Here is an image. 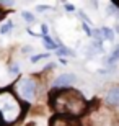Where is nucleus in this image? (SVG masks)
I'll use <instances>...</instances> for the list:
<instances>
[{
	"instance_id": "1",
	"label": "nucleus",
	"mask_w": 119,
	"mask_h": 126,
	"mask_svg": "<svg viewBox=\"0 0 119 126\" xmlns=\"http://www.w3.org/2000/svg\"><path fill=\"white\" fill-rule=\"evenodd\" d=\"M51 107L60 116L77 118L87 111L88 103L85 102L83 95L73 89H54L49 97Z\"/></svg>"
},
{
	"instance_id": "2",
	"label": "nucleus",
	"mask_w": 119,
	"mask_h": 126,
	"mask_svg": "<svg viewBox=\"0 0 119 126\" xmlns=\"http://www.w3.org/2000/svg\"><path fill=\"white\" fill-rule=\"evenodd\" d=\"M23 113V107L10 90H0V121L2 125H12L18 121Z\"/></svg>"
},
{
	"instance_id": "3",
	"label": "nucleus",
	"mask_w": 119,
	"mask_h": 126,
	"mask_svg": "<svg viewBox=\"0 0 119 126\" xmlns=\"http://www.w3.org/2000/svg\"><path fill=\"white\" fill-rule=\"evenodd\" d=\"M15 90L18 92L20 97H23L25 100L31 102L33 98H34V95H36V84H34V80H33V79H26V77H23V79H20L18 82H16Z\"/></svg>"
},
{
	"instance_id": "4",
	"label": "nucleus",
	"mask_w": 119,
	"mask_h": 126,
	"mask_svg": "<svg viewBox=\"0 0 119 126\" xmlns=\"http://www.w3.org/2000/svg\"><path fill=\"white\" fill-rule=\"evenodd\" d=\"M51 126H82V125H80L78 120H75V118L57 115V116H54L51 120Z\"/></svg>"
},
{
	"instance_id": "5",
	"label": "nucleus",
	"mask_w": 119,
	"mask_h": 126,
	"mask_svg": "<svg viewBox=\"0 0 119 126\" xmlns=\"http://www.w3.org/2000/svg\"><path fill=\"white\" fill-rule=\"evenodd\" d=\"M73 82H75V75L73 74H64V75H60V77H57V79L54 80L52 87H54V89H60V87L67 89V87L72 85Z\"/></svg>"
},
{
	"instance_id": "6",
	"label": "nucleus",
	"mask_w": 119,
	"mask_h": 126,
	"mask_svg": "<svg viewBox=\"0 0 119 126\" xmlns=\"http://www.w3.org/2000/svg\"><path fill=\"white\" fill-rule=\"evenodd\" d=\"M106 103L111 107H119V85H114L106 95Z\"/></svg>"
},
{
	"instance_id": "7",
	"label": "nucleus",
	"mask_w": 119,
	"mask_h": 126,
	"mask_svg": "<svg viewBox=\"0 0 119 126\" xmlns=\"http://www.w3.org/2000/svg\"><path fill=\"white\" fill-rule=\"evenodd\" d=\"M42 41H44V46H46L47 49H55V47H57V44H55L54 41H51L49 36H42Z\"/></svg>"
},
{
	"instance_id": "8",
	"label": "nucleus",
	"mask_w": 119,
	"mask_h": 126,
	"mask_svg": "<svg viewBox=\"0 0 119 126\" xmlns=\"http://www.w3.org/2000/svg\"><path fill=\"white\" fill-rule=\"evenodd\" d=\"M118 59H119V46L116 47V49H114V52L111 54V57L108 59V64H114V62L118 61Z\"/></svg>"
},
{
	"instance_id": "9",
	"label": "nucleus",
	"mask_w": 119,
	"mask_h": 126,
	"mask_svg": "<svg viewBox=\"0 0 119 126\" xmlns=\"http://www.w3.org/2000/svg\"><path fill=\"white\" fill-rule=\"evenodd\" d=\"M12 28H13V23H12V21H7V23L0 28V33H2V34H5V33H8Z\"/></svg>"
},
{
	"instance_id": "10",
	"label": "nucleus",
	"mask_w": 119,
	"mask_h": 126,
	"mask_svg": "<svg viewBox=\"0 0 119 126\" xmlns=\"http://www.w3.org/2000/svg\"><path fill=\"white\" fill-rule=\"evenodd\" d=\"M23 18L28 20V21H33V20H34V18H33V15H29L28 12H23Z\"/></svg>"
},
{
	"instance_id": "11",
	"label": "nucleus",
	"mask_w": 119,
	"mask_h": 126,
	"mask_svg": "<svg viewBox=\"0 0 119 126\" xmlns=\"http://www.w3.org/2000/svg\"><path fill=\"white\" fill-rule=\"evenodd\" d=\"M59 54H72V52H70L69 49H60V51H59Z\"/></svg>"
},
{
	"instance_id": "12",
	"label": "nucleus",
	"mask_w": 119,
	"mask_h": 126,
	"mask_svg": "<svg viewBox=\"0 0 119 126\" xmlns=\"http://www.w3.org/2000/svg\"><path fill=\"white\" fill-rule=\"evenodd\" d=\"M0 16H2V13H0Z\"/></svg>"
},
{
	"instance_id": "13",
	"label": "nucleus",
	"mask_w": 119,
	"mask_h": 126,
	"mask_svg": "<svg viewBox=\"0 0 119 126\" xmlns=\"http://www.w3.org/2000/svg\"><path fill=\"white\" fill-rule=\"evenodd\" d=\"M0 125H2V121H0Z\"/></svg>"
}]
</instances>
